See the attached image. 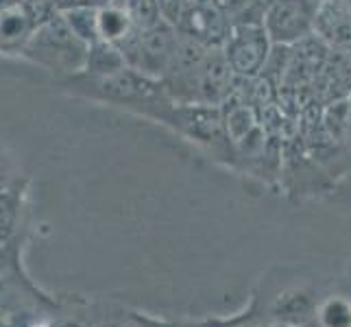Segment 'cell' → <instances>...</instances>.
<instances>
[{
    "label": "cell",
    "instance_id": "6da1fadb",
    "mask_svg": "<svg viewBox=\"0 0 351 327\" xmlns=\"http://www.w3.org/2000/svg\"><path fill=\"white\" fill-rule=\"evenodd\" d=\"M59 88L68 94L81 96V99L99 101L103 105L125 109V112L144 116L149 120L173 101L160 79L142 75L133 68H125L114 77L101 79L79 72V75L59 79Z\"/></svg>",
    "mask_w": 351,
    "mask_h": 327
},
{
    "label": "cell",
    "instance_id": "7a4b0ae2",
    "mask_svg": "<svg viewBox=\"0 0 351 327\" xmlns=\"http://www.w3.org/2000/svg\"><path fill=\"white\" fill-rule=\"evenodd\" d=\"M151 120L171 129L184 140L197 144L212 160L221 162L229 168H236V147L227 133L221 105L171 101Z\"/></svg>",
    "mask_w": 351,
    "mask_h": 327
},
{
    "label": "cell",
    "instance_id": "3957f363",
    "mask_svg": "<svg viewBox=\"0 0 351 327\" xmlns=\"http://www.w3.org/2000/svg\"><path fill=\"white\" fill-rule=\"evenodd\" d=\"M20 55L46 68L48 72H55L59 79H66L79 75L86 66L88 44H83L72 33L59 11H51L35 24L31 38L24 44Z\"/></svg>",
    "mask_w": 351,
    "mask_h": 327
},
{
    "label": "cell",
    "instance_id": "277c9868",
    "mask_svg": "<svg viewBox=\"0 0 351 327\" xmlns=\"http://www.w3.org/2000/svg\"><path fill=\"white\" fill-rule=\"evenodd\" d=\"M162 83L175 103L223 105L234 92L236 72L229 66L223 48H210L192 72Z\"/></svg>",
    "mask_w": 351,
    "mask_h": 327
},
{
    "label": "cell",
    "instance_id": "5b68a950",
    "mask_svg": "<svg viewBox=\"0 0 351 327\" xmlns=\"http://www.w3.org/2000/svg\"><path fill=\"white\" fill-rule=\"evenodd\" d=\"M177 27L168 18H164L149 29H136L127 40L118 44V48L123 51L129 68L162 81L177 48Z\"/></svg>",
    "mask_w": 351,
    "mask_h": 327
},
{
    "label": "cell",
    "instance_id": "8992f818",
    "mask_svg": "<svg viewBox=\"0 0 351 327\" xmlns=\"http://www.w3.org/2000/svg\"><path fill=\"white\" fill-rule=\"evenodd\" d=\"M181 35L208 48H223L234 22L223 0H188L173 20Z\"/></svg>",
    "mask_w": 351,
    "mask_h": 327
},
{
    "label": "cell",
    "instance_id": "52a82bcc",
    "mask_svg": "<svg viewBox=\"0 0 351 327\" xmlns=\"http://www.w3.org/2000/svg\"><path fill=\"white\" fill-rule=\"evenodd\" d=\"M321 0H273L262 24L273 44L293 46L314 33Z\"/></svg>",
    "mask_w": 351,
    "mask_h": 327
},
{
    "label": "cell",
    "instance_id": "ba28073f",
    "mask_svg": "<svg viewBox=\"0 0 351 327\" xmlns=\"http://www.w3.org/2000/svg\"><path fill=\"white\" fill-rule=\"evenodd\" d=\"M273 42L262 22L234 24L223 53L236 77H258L271 55Z\"/></svg>",
    "mask_w": 351,
    "mask_h": 327
},
{
    "label": "cell",
    "instance_id": "9c48e42d",
    "mask_svg": "<svg viewBox=\"0 0 351 327\" xmlns=\"http://www.w3.org/2000/svg\"><path fill=\"white\" fill-rule=\"evenodd\" d=\"M312 90L321 105L349 99L351 96V57L347 55V51H336V48H332L328 62H325L319 77L312 83Z\"/></svg>",
    "mask_w": 351,
    "mask_h": 327
},
{
    "label": "cell",
    "instance_id": "30bf717a",
    "mask_svg": "<svg viewBox=\"0 0 351 327\" xmlns=\"http://www.w3.org/2000/svg\"><path fill=\"white\" fill-rule=\"evenodd\" d=\"M314 33L336 51L351 48V0H321Z\"/></svg>",
    "mask_w": 351,
    "mask_h": 327
},
{
    "label": "cell",
    "instance_id": "8fae6325",
    "mask_svg": "<svg viewBox=\"0 0 351 327\" xmlns=\"http://www.w3.org/2000/svg\"><path fill=\"white\" fill-rule=\"evenodd\" d=\"M33 16L24 7H7L0 14V48L11 53H22L24 44L31 38L35 24Z\"/></svg>",
    "mask_w": 351,
    "mask_h": 327
},
{
    "label": "cell",
    "instance_id": "7c38bea8",
    "mask_svg": "<svg viewBox=\"0 0 351 327\" xmlns=\"http://www.w3.org/2000/svg\"><path fill=\"white\" fill-rule=\"evenodd\" d=\"M127 66V59L123 51L118 48V44L99 40L88 46V55H86V66H83V75L88 77H114L118 72H123Z\"/></svg>",
    "mask_w": 351,
    "mask_h": 327
},
{
    "label": "cell",
    "instance_id": "4fadbf2b",
    "mask_svg": "<svg viewBox=\"0 0 351 327\" xmlns=\"http://www.w3.org/2000/svg\"><path fill=\"white\" fill-rule=\"evenodd\" d=\"M136 31V24H133L129 11L118 3H110L99 7V33L101 40L112 42V44H120L123 40H127L129 35Z\"/></svg>",
    "mask_w": 351,
    "mask_h": 327
},
{
    "label": "cell",
    "instance_id": "5bb4252c",
    "mask_svg": "<svg viewBox=\"0 0 351 327\" xmlns=\"http://www.w3.org/2000/svg\"><path fill=\"white\" fill-rule=\"evenodd\" d=\"M22 188L20 184L0 190V247H9L16 236L20 210H22Z\"/></svg>",
    "mask_w": 351,
    "mask_h": 327
},
{
    "label": "cell",
    "instance_id": "9a60e30c",
    "mask_svg": "<svg viewBox=\"0 0 351 327\" xmlns=\"http://www.w3.org/2000/svg\"><path fill=\"white\" fill-rule=\"evenodd\" d=\"M64 16L66 24L72 29V33L83 44H94L101 40L99 33V7H70L59 11Z\"/></svg>",
    "mask_w": 351,
    "mask_h": 327
},
{
    "label": "cell",
    "instance_id": "2e32d148",
    "mask_svg": "<svg viewBox=\"0 0 351 327\" xmlns=\"http://www.w3.org/2000/svg\"><path fill=\"white\" fill-rule=\"evenodd\" d=\"M349 109H351L349 99H343V101L323 105V112H321L325 131H328L336 142H343V144H347V138H349Z\"/></svg>",
    "mask_w": 351,
    "mask_h": 327
},
{
    "label": "cell",
    "instance_id": "e0dca14e",
    "mask_svg": "<svg viewBox=\"0 0 351 327\" xmlns=\"http://www.w3.org/2000/svg\"><path fill=\"white\" fill-rule=\"evenodd\" d=\"M118 3L129 11L136 29H149L166 18L162 0H118Z\"/></svg>",
    "mask_w": 351,
    "mask_h": 327
},
{
    "label": "cell",
    "instance_id": "ac0fdd59",
    "mask_svg": "<svg viewBox=\"0 0 351 327\" xmlns=\"http://www.w3.org/2000/svg\"><path fill=\"white\" fill-rule=\"evenodd\" d=\"M319 327H351V301L332 297L317 310Z\"/></svg>",
    "mask_w": 351,
    "mask_h": 327
},
{
    "label": "cell",
    "instance_id": "d6986e66",
    "mask_svg": "<svg viewBox=\"0 0 351 327\" xmlns=\"http://www.w3.org/2000/svg\"><path fill=\"white\" fill-rule=\"evenodd\" d=\"M288 64H290V46H284V44H273L271 48V55L266 59V64L262 68L260 75L264 79H269L275 88L282 86V81L286 77V70H288Z\"/></svg>",
    "mask_w": 351,
    "mask_h": 327
},
{
    "label": "cell",
    "instance_id": "ffe728a7",
    "mask_svg": "<svg viewBox=\"0 0 351 327\" xmlns=\"http://www.w3.org/2000/svg\"><path fill=\"white\" fill-rule=\"evenodd\" d=\"M271 3H273V0H251V5H253V7H258V9L262 11V14H264L266 9H269Z\"/></svg>",
    "mask_w": 351,
    "mask_h": 327
},
{
    "label": "cell",
    "instance_id": "44dd1931",
    "mask_svg": "<svg viewBox=\"0 0 351 327\" xmlns=\"http://www.w3.org/2000/svg\"><path fill=\"white\" fill-rule=\"evenodd\" d=\"M55 327H88L79 321H62V323H55Z\"/></svg>",
    "mask_w": 351,
    "mask_h": 327
},
{
    "label": "cell",
    "instance_id": "7402d4cb",
    "mask_svg": "<svg viewBox=\"0 0 351 327\" xmlns=\"http://www.w3.org/2000/svg\"><path fill=\"white\" fill-rule=\"evenodd\" d=\"M5 253H7V247H0V273H3L5 271Z\"/></svg>",
    "mask_w": 351,
    "mask_h": 327
},
{
    "label": "cell",
    "instance_id": "603a6c76",
    "mask_svg": "<svg viewBox=\"0 0 351 327\" xmlns=\"http://www.w3.org/2000/svg\"><path fill=\"white\" fill-rule=\"evenodd\" d=\"M349 107H351V96H349ZM347 144L351 149V109H349V138H347Z\"/></svg>",
    "mask_w": 351,
    "mask_h": 327
},
{
    "label": "cell",
    "instance_id": "cb8c5ba5",
    "mask_svg": "<svg viewBox=\"0 0 351 327\" xmlns=\"http://www.w3.org/2000/svg\"><path fill=\"white\" fill-rule=\"evenodd\" d=\"M31 327H55V325H51V323H35Z\"/></svg>",
    "mask_w": 351,
    "mask_h": 327
},
{
    "label": "cell",
    "instance_id": "d4e9b609",
    "mask_svg": "<svg viewBox=\"0 0 351 327\" xmlns=\"http://www.w3.org/2000/svg\"><path fill=\"white\" fill-rule=\"evenodd\" d=\"M99 327H116V325H110V323H103V325H99Z\"/></svg>",
    "mask_w": 351,
    "mask_h": 327
},
{
    "label": "cell",
    "instance_id": "484cf974",
    "mask_svg": "<svg viewBox=\"0 0 351 327\" xmlns=\"http://www.w3.org/2000/svg\"><path fill=\"white\" fill-rule=\"evenodd\" d=\"M347 55H349V57H351V48H349V51H347Z\"/></svg>",
    "mask_w": 351,
    "mask_h": 327
},
{
    "label": "cell",
    "instance_id": "4316f807",
    "mask_svg": "<svg viewBox=\"0 0 351 327\" xmlns=\"http://www.w3.org/2000/svg\"><path fill=\"white\" fill-rule=\"evenodd\" d=\"M164 3H166V0H162V7H164Z\"/></svg>",
    "mask_w": 351,
    "mask_h": 327
}]
</instances>
